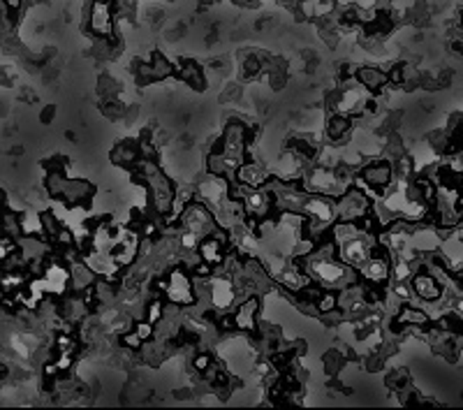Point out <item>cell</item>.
Instances as JSON below:
<instances>
[{
  "label": "cell",
  "mask_w": 463,
  "mask_h": 410,
  "mask_svg": "<svg viewBox=\"0 0 463 410\" xmlns=\"http://www.w3.org/2000/svg\"><path fill=\"white\" fill-rule=\"evenodd\" d=\"M301 260H303V269H306L310 281L322 285V288H327V290L338 292V290L348 288V285L359 281L357 269L343 264L336 255H322L313 248V253L301 257Z\"/></svg>",
  "instance_id": "1"
},
{
  "label": "cell",
  "mask_w": 463,
  "mask_h": 410,
  "mask_svg": "<svg viewBox=\"0 0 463 410\" xmlns=\"http://www.w3.org/2000/svg\"><path fill=\"white\" fill-rule=\"evenodd\" d=\"M162 295L167 299V304H174L178 309H190L197 304V292H195V281L192 274L181 264H174L165 274V285Z\"/></svg>",
  "instance_id": "2"
},
{
  "label": "cell",
  "mask_w": 463,
  "mask_h": 410,
  "mask_svg": "<svg viewBox=\"0 0 463 410\" xmlns=\"http://www.w3.org/2000/svg\"><path fill=\"white\" fill-rule=\"evenodd\" d=\"M371 206H373L371 195L352 183L348 190L336 197V220L357 222V220H362L364 215L371 213Z\"/></svg>",
  "instance_id": "3"
},
{
  "label": "cell",
  "mask_w": 463,
  "mask_h": 410,
  "mask_svg": "<svg viewBox=\"0 0 463 410\" xmlns=\"http://www.w3.org/2000/svg\"><path fill=\"white\" fill-rule=\"evenodd\" d=\"M394 181V167L387 160H373V163L364 165L359 174L355 177V186H359L362 190L369 195H385L387 188L392 186Z\"/></svg>",
  "instance_id": "4"
},
{
  "label": "cell",
  "mask_w": 463,
  "mask_h": 410,
  "mask_svg": "<svg viewBox=\"0 0 463 410\" xmlns=\"http://www.w3.org/2000/svg\"><path fill=\"white\" fill-rule=\"evenodd\" d=\"M140 253H142V234H140V229H137V227H121V229H116L112 250H109L112 260L119 264L121 269H128V267H133V264L137 262Z\"/></svg>",
  "instance_id": "5"
},
{
  "label": "cell",
  "mask_w": 463,
  "mask_h": 410,
  "mask_svg": "<svg viewBox=\"0 0 463 410\" xmlns=\"http://www.w3.org/2000/svg\"><path fill=\"white\" fill-rule=\"evenodd\" d=\"M206 292H209V306L216 313H230L237 306V285L234 278L227 274H211L206 281Z\"/></svg>",
  "instance_id": "6"
},
{
  "label": "cell",
  "mask_w": 463,
  "mask_h": 410,
  "mask_svg": "<svg viewBox=\"0 0 463 410\" xmlns=\"http://www.w3.org/2000/svg\"><path fill=\"white\" fill-rule=\"evenodd\" d=\"M178 227L197 232L199 236H206L218 227V222H216V215H213V211L204 202L192 199L181 211V215H178Z\"/></svg>",
  "instance_id": "7"
},
{
  "label": "cell",
  "mask_w": 463,
  "mask_h": 410,
  "mask_svg": "<svg viewBox=\"0 0 463 410\" xmlns=\"http://www.w3.org/2000/svg\"><path fill=\"white\" fill-rule=\"evenodd\" d=\"M389 255H392L389 250L378 243L376 250H373V255L362 264V267L357 269L359 278H362L364 283L380 285V288H385L387 281L392 278V257Z\"/></svg>",
  "instance_id": "8"
},
{
  "label": "cell",
  "mask_w": 463,
  "mask_h": 410,
  "mask_svg": "<svg viewBox=\"0 0 463 410\" xmlns=\"http://www.w3.org/2000/svg\"><path fill=\"white\" fill-rule=\"evenodd\" d=\"M195 199L204 202L213 213L230 199V179L218 177V174H209L195 186Z\"/></svg>",
  "instance_id": "9"
},
{
  "label": "cell",
  "mask_w": 463,
  "mask_h": 410,
  "mask_svg": "<svg viewBox=\"0 0 463 410\" xmlns=\"http://www.w3.org/2000/svg\"><path fill=\"white\" fill-rule=\"evenodd\" d=\"M88 31L95 38L114 40L116 21H114V3L112 0H93L88 10Z\"/></svg>",
  "instance_id": "10"
},
{
  "label": "cell",
  "mask_w": 463,
  "mask_h": 410,
  "mask_svg": "<svg viewBox=\"0 0 463 410\" xmlns=\"http://www.w3.org/2000/svg\"><path fill=\"white\" fill-rule=\"evenodd\" d=\"M241 204H244V213L248 220H264L269 218L273 211H276V204H273V195L264 188H251V190L246 192V197L241 199Z\"/></svg>",
  "instance_id": "11"
},
{
  "label": "cell",
  "mask_w": 463,
  "mask_h": 410,
  "mask_svg": "<svg viewBox=\"0 0 463 410\" xmlns=\"http://www.w3.org/2000/svg\"><path fill=\"white\" fill-rule=\"evenodd\" d=\"M301 213L310 220H317L322 225L331 227L336 222V197H329V195H306Z\"/></svg>",
  "instance_id": "12"
},
{
  "label": "cell",
  "mask_w": 463,
  "mask_h": 410,
  "mask_svg": "<svg viewBox=\"0 0 463 410\" xmlns=\"http://www.w3.org/2000/svg\"><path fill=\"white\" fill-rule=\"evenodd\" d=\"M234 318V331L253 334L258 331V320H260V297L248 295L241 302H237L232 311Z\"/></svg>",
  "instance_id": "13"
},
{
  "label": "cell",
  "mask_w": 463,
  "mask_h": 410,
  "mask_svg": "<svg viewBox=\"0 0 463 410\" xmlns=\"http://www.w3.org/2000/svg\"><path fill=\"white\" fill-rule=\"evenodd\" d=\"M234 181L244 183L248 188H264L269 181V170L262 167L260 163H251V160H244L241 167L234 174Z\"/></svg>",
  "instance_id": "14"
},
{
  "label": "cell",
  "mask_w": 463,
  "mask_h": 410,
  "mask_svg": "<svg viewBox=\"0 0 463 410\" xmlns=\"http://www.w3.org/2000/svg\"><path fill=\"white\" fill-rule=\"evenodd\" d=\"M410 290L414 297H419L421 302H435V299L440 297V283L435 281L433 276L428 274H412V281H410Z\"/></svg>",
  "instance_id": "15"
},
{
  "label": "cell",
  "mask_w": 463,
  "mask_h": 410,
  "mask_svg": "<svg viewBox=\"0 0 463 410\" xmlns=\"http://www.w3.org/2000/svg\"><path fill=\"white\" fill-rule=\"evenodd\" d=\"M355 79L362 83V86L369 90V93H376V90H380L387 81H389V76H387L385 69L364 65V67H357V69H355Z\"/></svg>",
  "instance_id": "16"
},
{
  "label": "cell",
  "mask_w": 463,
  "mask_h": 410,
  "mask_svg": "<svg viewBox=\"0 0 463 410\" xmlns=\"http://www.w3.org/2000/svg\"><path fill=\"white\" fill-rule=\"evenodd\" d=\"M324 135H327L329 142H345L352 135V116L336 111L324 125Z\"/></svg>",
  "instance_id": "17"
},
{
  "label": "cell",
  "mask_w": 463,
  "mask_h": 410,
  "mask_svg": "<svg viewBox=\"0 0 463 410\" xmlns=\"http://www.w3.org/2000/svg\"><path fill=\"white\" fill-rule=\"evenodd\" d=\"M95 281H98V274L86 262H74L70 267V290L77 292V295H81L86 288H91Z\"/></svg>",
  "instance_id": "18"
},
{
  "label": "cell",
  "mask_w": 463,
  "mask_h": 410,
  "mask_svg": "<svg viewBox=\"0 0 463 410\" xmlns=\"http://www.w3.org/2000/svg\"><path fill=\"white\" fill-rule=\"evenodd\" d=\"M140 158H142L140 144H135V142H123L112 151V163L121 165V167H135Z\"/></svg>",
  "instance_id": "19"
},
{
  "label": "cell",
  "mask_w": 463,
  "mask_h": 410,
  "mask_svg": "<svg viewBox=\"0 0 463 410\" xmlns=\"http://www.w3.org/2000/svg\"><path fill=\"white\" fill-rule=\"evenodd\" d=\"M428 322V315L421 309H414V306L405 304L403 309H398L396 313V325L398 327H421Z\"/></svg>",
  "instance_id": "20"
},
{
  "label": "cell",
  "mask_w": 463,
  "mask_h": 410,
  "mask_svg": "<svg viewBox=\"0 0 463 410\" xmlns=\"http://www.w3.org/2000/svg\"><path fill=\"white\" fill-rule=\"evenodd\" d=\"M176 72H178V76H181L185 83H188L190 88H195V90H202V88H204V72L199 69L197 63L183 60L181 67H178Z\"/></svg>",
  "instance_id": "21"
},
{
  "label": "cell",
  "mask_w": 463,
  "mask_h": 410,
  "mask_svg": "<svg viewBox=\"0 0 463 410\" xmlns=\"http://www.w3.org/2000/svg\"><path fill=\"white\" fill-rule=\"evenodd\" d=\"M0 234L12 236V239H19V236L24 234L22 213H17V211H3L0 213Z\"/></svg>",
  "instance_id": "22"
},
{
  "label": "cell",
  "mask_w": 463,
  "mask_h": 410,
  "mask_svg": "<svg viewBox=\"0 0 463 410\" xmlns=\"http://www.w3.org/2000/svg\"><path fill=\"white\" fill-rule=\"evenodd\" d=\"M149 65H151V72H153V79H155V81H162V79H167V76H171V74L176 72L174 63L165 58L162 54H153V56H151Z\"/></svg>",
  "instance_id": "23"
},
{
  "label": "cell",
  "mask_w": 463,
  "mask_h": 410,
  "mask_svg": "<svg viewBox=\"0 0 463 410\" xmlns=\"http://www.w3.org/2000/svg\"><path fill=\"white\" fill-rule=\"evenodd\" d=\"M313 309L317 313H322V315H327V313H331V311H338V292L324 288L313 302Z\"/></svg>",
  "instance_id": "24"
},
{
  "label": "cell",
  "mask_w": 463,
  "mask_h": 410,
  "mask_svg": "<svg viewBox=\"0 0 463 410\" xmlns=\"http://www.w3.org/2000/svg\"><path fill=\"white\" fill-rule=\"evenodd\" d=\"M79 347V338L74 336L72 331H60L56 341H53V350L58 354H77Z\"/></svg>",
  "instance_id": "25"
},
{
  "label": "cell",
  "mask_w": 463,
  "mask_h": 410,
  "mask_svg": "<svg viewBox=\"0 0 463 410\" xmlns=\"http://www.w3.org/2000/svg\"><path fill=\"white\" fill-rule=\"evenodd\" d=\"M165 309H167V304L162 302V299H151V302L146 304V309H144V320H149V322H153V325H158L162 320V315H165Z\"/></svg>",
  "instance_id": "26"
},
{
  "label": "cell",
  "mask_w": 463,
  "mask_h": 410,
  "mask_svg": "<svg viewBox=\"0 0 463 410\" xmlns=\"http://www.w3.org/2000/svg\"><path fill=\"white\" fill-rule=\"evenodd\" d=\"M133 329L137 331V336H140L144 343L151 341V338H155V325L149 322V320H135Z\"/></svg>",
  "instance_id": "27"
},
{
  "label": "cell",
  "mask_w": 463,
  "mask_h": 410,
  "mask_svg": "<svg viewBox=\"0 0 463 410\" xmlns=\"http://www.w3.org/2000/svg\"><path fill=\"white\" fill-rule=\"evenodd\" d=\"M121 343H123V350H142L144 341L137 336L135 329H128L121 334Z\"/></svg>",
  "instance_id": "28"
},
{
  "label": "cell",
  "mask_w": 463,
  "mask_h": 410,
  "mask_svg": "<svg viewBox=\"0 0 463 410\" xmlns=\"http://www.w3.org/2000/svg\"><path fill=\"white\" fill-rule=\"evenodd\" d=\"M211 364H213V357L209 352H199V354L192 357V368H195L197 373H204Z\"/></svg>",
  "instance_id": "29"
},
{
  "label": "cell",
  "mask_w": 463,
  "mask_h": 410,
  "mask_svg": "<svg viewBox=\"0 0 463 410\" xmlns=\"http://www.w3.org/2000/svg\"><path fill=\"white\" fill-rule=\"evenodd\" d=\"M3 3L8 5V7H19V5L24 3V0H3Z\"/></svg>",
  "instance_id": "30"
}]
</instances>
